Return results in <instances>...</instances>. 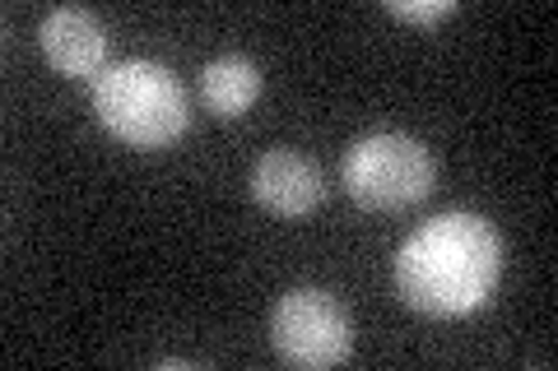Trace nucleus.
<instances>
[{
    "label": "nucleus",
    "instance_id": "obj_8",
    "mask_svg": "<svg viewBox=\"0 0 558 371\" xmlns=\"http://www.w3.org/2000/svg\"><path fill=\"white\" fill-rule=\"evenodd\" d=\"M387 14L410 24H438L447 14H457V0H387Z\"/></svg>",
    "mask_w": 558,
    "mask_h": 371
},
{
    "label": "nucleus",
    "instance_id": "obj_1",
    "mask_svg": "<svg viewBox=\"0 0 558 371\" xmlns=\"http://www.w3.org/2000/svg\"><path fill=\"white\" fill-rule=\"evenodd\" d=\"M502 279V237L480 214H438L396 251V288L414 311L465 316L488 302Z\"/></svg>",
    "mask_w": 558,
    "mask_h": 371
},
{
    "label": "nucleus",
    "instance_id": "obj_4",
    "mask_svg": "<svg viewBox=\"0 0 558 371\" xmlns=\"http://www.w3.org/2000/svg\"><path fill=\"white\" fill-rule=\"evenodd\" d=\"M270 339L275 353L293 367H336L349 358V321L340 302L322 288H293L270 311Z\"/></svg>",
    "mask_w": 558,
    "mask_h": 371
},
{
    "label": "nucleus",
    "instance_id": "obj_2",
    "mask_svg": "<svg viewBox=\"0 0 558 371\" xmlns=\"http://www.w3.org/2000/svg\"><path fill=\"white\" fill-rule=\"evenodd\" d=\"M94 112L121 145L163 149L186 131V88L159 61H121L94 75Z\"/></svg>",
    "mask_w": 558,
    "mask_h": 371
},
{
    "label": "nucleus",
    "instance_id": "obj_6",
    "mask_svg": "<svg viewBox=\"0 0 558 371\" xmlns=\"http://www.w3.org/2000/svg\"><path fill=\"white\" fill-rule=\"evenodd\" d=\"M43 57L61 70V75H102V57H108V33L89 10H51L43 28Z\"/></svg>",
    "mask_w": 558,
    "mask_h": 371
},
{
    "label": "nucleus",
    "instance_id": "obj_5",
    "mask_svg": "<svg viewBox=\"0 0 558 371\" xmlns=\"http://www.w3.org/2000/svg\"><path fill=\"white\" fill-rule=\"evenodd\" d=\"M252 196L260 209H270L279 219H299L307 209H317L326 200L322 172L293 149H270L252 168Z\"/></svg>",
    "mask_w": 558,
    "mask_h": 371
},
{
    "label": "nucleus",
    "instance_id": "obj_3",
    "mask_svg": "<svg viewBox=\"0 0 558 371\" xmlns=\"http://www.w3.org/2000/svg\"><path fill=\"white\" fill-rule=\"evenodd\" d=\"M344 186L363 209H410L433 190L438 163L433 153L405 131L363 135L344 153Z\"/></svg>",
    "mask_w": 558,
    "mask_h": 371
},
{
    "label": "nucleus",
    "instance_id": "obj_7",
    "mask_svg": "<svg viewBox=\"0 0 558 371\" xmlns=\"http://www.w3.org/2000/svg\"><path fill=\"white\" fill-rule=\"evenodd\" d=\"M256 94H260V70L247 57H219V61H209L201 70L205 108L215 116H223V121H233V116L247 112L256 102Z\"/></svg>",
    "mask_w": 558,
    "mask_h": 371
}]
</instances>
